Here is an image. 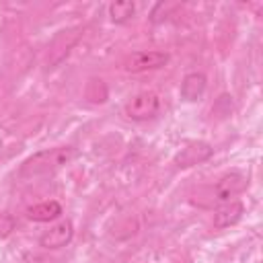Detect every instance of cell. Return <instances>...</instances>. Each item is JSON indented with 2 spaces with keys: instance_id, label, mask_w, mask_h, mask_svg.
<instances>
[{
  "instance_id": "obj_1",
  "label": "cell",
  "mask_w": 263,
  "mask_h": 263,
  "mask_svg": "<svg viewBox=\"0 0 263 263\" xmlns=\"http://www.w3.org/2000/svg\"><path fill=\"white\" fill-rule=\"evenodd\" d=\"M76 156H78V152L72 146H53V148L39 150L23 160V164L18 168V177L21 179H37V177L53 175L55 171L68 166Z\"/></svg>"
},
{
  "instance_id": "obj_2",
  "label": "cell",
  "mask_w": 263,
  "mask_h": 263,
  "mask_svg": "<svg viewBox=\"0 0 263 263\" xmlns=\"http://www.w3.org/2000/svg\"><path fill=\"white\" fill-rule=\"evenodd\" d=\"M249 187V177L242 173H226L222 175L208 191V201L210 203H226L232 201L236 195L245 193Z\"/></svg>"
},
{
  "instance_id": "obj_3",
  "label": "cell",
  "mask_w": 263,
  "mask_h": 263,
  "mask_svg": "<svg viewBox=\"0 0 263 263\" xmlns=\"http://www.w3.org/2000/svg\"><path fill=\"white\" fill-rule=\"evenodd\" d=\"M160 97L152 90H142L136 92L132 99H127V103L123 105V113L134 119V121H148L154 119L160 113Z\"/></svg>"
},
{
  "instance_id": "obj_4",
  "label": "cell",
  "mask_w": 263,
  "mask_h": 263,
  "mask_svg": "<svg viewBox=\"0 0 263 263\" xmlns=\"http://www.w3.org/2000/svg\"><path fill=\"white\" fill-rule=\"evenodd\" d=\"M171 60V55L166 51H158V49H142V51H134L123 60V70L132 72V74H140V72H148V70H158L162 66H166Z\"/></svg>"
},
{
  "instance_id": "obj_5",
  "label": "cell",
  "mask_w": 263,
  "mask_h": 263,
  "mask_svg": "<svg viewBox=\"0 0 263 263\" xmlns=\"http://www.w3.org/2000/svg\"><path fill=\"white\" fill-rule=\"evenodd\" d=\"M214 154V148L210 142H203V140H193L189 144H185L175 156H173V164L177 168H189V166H195V164H201L205 160H210Z\"/></svg>"
},
{
  "instance_id": "obj_6",
  "label": "cell",
  "mask_w": 263,
  "mask_h": 263,
  "mask_svg": "<svg viewBox=\"0 0 263 263\" xmlns=\"http://www.w3.org/2000/svg\"><path fill=\"white\" fill-rule=\"evenodd\" d=\"M72 236H74V224H72V220H70V218H62V220H58L55 224H51V226L39 236V245H41L43 249L53 251V249L66 247V245L72 240Z\"/></svg>"
},
{
  "instance_id": "obj_7",
  "label": "cell",
  "mask_w": 263,
  "mask_h": 263,
  "mask_svg": "<svg viewBox=\"0 0 263 263\" xmlns=\"http://www.w3.org/2000/svg\"><path fill=\"white\" fill-rule=\"evenodd\" d=\"M205 86H208V78L203 72H189L183 76L181 80V86H179V95L183 101L187 103H195L203 97L205 92Z\"/></svg>"
},
{
  "instance_id": "obj_8",
  "label": "cell",
  "mask_w": 263,
  "mask_h": 263,
  "mask_svg": "<svg viewBox=\"0 0 263 263\" xmlns=\"http://www.w3.org/2000/svg\"><path fill=\"white\" fill-rule=\"evenodd\" d=\"M242 212H245V205L236 199L232 201H226L222 203L216 212H214V226L216 228H228V226H234L240 218H242Z\"/></svg>"
},
{
  "instance_id": "obj_9",
  "label": "cell",
  "mask_w": 263,
  "mask_h": 263,
  "mask_svg": "<svg viewBox=\"0 0 263 263\" xmlns=\"http://www.w3.org/2000/svg\"><path fill=\"white\" fill-rule=\"evenodd\" d=\"M62 212H64L62 203L55 199H49V201H41V203L27 208V218L33 222H51V220H58Z\"/></svg>"
},
{
  "instance_id": "obj_10",
  "label": "cell",
  "mask_w": 263,
  "mask_h": 263,
  "mask_svg": "<svg viewBox=\"0 0 263 263\" xmlns=\"http://www.w3.org/2000/svg\"><path fill=\"white\" fill-rule=\"evenodd\" d=\"M136 12V4L129 0H119V2H111L109 4V18L115 25H123L127 23Z\"/></svg>"
}]
</instances>
